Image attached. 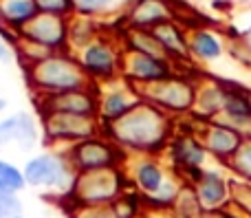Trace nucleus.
Listing matches in <instances>:
<instances>
[{"instance_id":"obj_1","label":"nucleus","mask_w":251,"mask_h":218,"mask_svg":"<svg viewBox=\"0 0 251 218\" xmlns=\"http://www.w3.org/2000/svg\"><path fill=\"white\" fill-rule=\"evenodd\" d=\"M104 135L124 150L154 157L174 139V121L168 113L141 101L126 117L104 126Z\"/></svg>"},{"instance_id":"obj_2","label":"nucleus","mask_w":251,"mask_h":218,"mask_svg":"<svg viewBox=\"0 0 251 218\" xmlns=\"http://www.w3.org/2000/svg\"><path fill=\"white\" fill-rule=\"evenodd\" d=\"M26 75H29V86L38 93V97L93 88L91 77L84 73L75 55L69 53H51L44 60L33 62L26 69Z\"/></svg>"},{"instance_id":"obj_3","label":"nucleus","mask_w":251,"mask_h":218,"mask_svg":"<svg viewBox=\"0 0 251 218\" xmlns=\"http://www.w3.org/2000/svg\"><path fill=\"white\" fill-rule=\"evenodd\" d=\"M26 188L47 190L53 194H71L77 181V170L66 154L60 152H40L25 163Z\"/></svg>"},{"instance_id":"obj_4","label":"nucleus","mask_w":251,"mask_h":218,"mask_svg":"<svg viewBox=\"0 0 251 218\" xmlns=\"http://www.w3.org/2000/svg\"><path fill=\"white\" fill-rule=\"evenodd\" d=\"M196 88L199 86L190 77H183V75L174 73L165 79H159V82L137 86V91L143 101L156 106L163 113L181 115V113H187V110H194Z\"/></svg>"},{"instance_id":"obj_5","label":"nucleus","mask_w":251,"mask_h":218,"mask_svg":"<svg viewBox=\"0 0 251 218\" xmlns=\"http://www.w3.org/2000/svg\"><path fill=\"white\" fill-rule=\"evenodd\" d=\"M126 176L119 168L113 170L82 172L73 185V198L79 205H115L124 196Z\"/></svg>"},{"instance_id":"obj_6","label":"nucleus","mask_w":251,"mask_h":218,"mask_svg":"<svg viewBox=\"0 0 251 218\" xmlns=\"http://www.w3.org/2000/svg\"><path fill=\"white\" fill-rule=\"evenodd\" d=\"M75 60L79 62V66L84 69V73L97 82H113V79L122 77V57L124 48L117 47V42H113L106 35H97L93 42H88L86 47L77 48L73 53Z\"/></svg>"},{"instance_id":"obj_7","label":"nucleus","mask_w":251,"mask_h":218,"mask_svg":"<svg viewBox=\"0 0 251 218\" xmlns=\"http://www.w3.org/2000/svg\"><path fill=\"white\" fill-rule=\"evenodd\" d=\"M42 128L49 141L69 144V148L79 141L95 139L104 132V126L97 117H82L69 113H42Z\"/></svg>"},{"instance_id":"obj_8","label":"nucleus","mask_w":251,"mask_h":218,"mask_svg":"<svg viewBox=\"0 0 251 218\" xmlns=\"http://www.w3.org/2000/svg\"><path fill=\"white\" fill-rule=\"evenodd\" d=\"M66 157L77 170V174H82V172L113 170L124 161L126 154L124 148H119L108 137H95V139H86L71 145L66 150Z\"/></svg>"},{"instance_id":"obj_9","label":"nucleus","mask_w":251,"mask_h":218,"mask_svg":"<svg viewBox=\"0 0 251 218\" xmlns=\"http://www.w3.org/2000/svg\"><path fill=\"white\" fill-rule=\"evenodd\" d=\"M97 97H100V113H97V119L101 121V126H108V123L126 117L130 110L137 108L143 101L137 86L130 84L128 79L106 82L101 88H97Z\"/></svg>"},{"instance_id":"obj_10","label":"nucleus","mask_w":251,"mask_h":218,"mask_svg":"<svg viewBox=\"0 0 251 218\" xmlns=\"http://www.w3.org/2000/svg\"><path fill=\"white\" fill-rule=\"evenodd\" d=\"M18 38L38 44L51 53H62V48L71 47V20L40 13L20 31Z\"/></svg>"},{"instance_id":"obj_11","label":"nucleus","mask_w":251,"mask_h":218,"mask_svg":"<svg viewBox=\"0 0 251 218\" xmlns=\"http://www.w3.org/2000/svg\"><path fill=\"white\" fill-rule=\"evenodd\" d=\"M174 75V62L168 57H152L143 55L137 51H128L124 48L122 57V77L128 79L134 86H143V84H152Z\"/></svg>"},{"instance_id":"obj_12","label":"nucleus","mask_w":251,"mask_h":218,"mask_svg":"<svg viewBox=\"0 0 251 218\" xmlns=\"http://www.w3.org/2000/svg\"><path fill=\"white\" fill-rule=\"evenodd\" d=\"M38 106L42 113H69L82 115V117H97L100 97H97V88H86V91L62 93V95H42L38 97Z\"/></svg>"},{"instance_id":"obj_13","label":"nucleus","mask_w":251,"mask_h":218,"mask_svg":"<svg viewBox=\"0 0 251 218\" xmlns=\"http://www.w3.org/2000/svg\"><path fill=\"white\" fill-rule=\"evenodd\" d=\"M40 139L35 119L29 113L20 110L0 121V145H18L22 152L35 148Z\"/></svg>"},{"instance_id":"obj_14","label":"nucleus","mask_w":251,"mask_h":218,"mask_svg":"<svg viewBox=\"0 0 251 218\" xmlns=\"http://www.w3.org/2000/svg\"><path fill=\"white\" fill-rule=\"evenodd\" d=\"M174 20L172 4L168 0H132L126 11L128 29H156L165 22Z\"/></svg>"},{"instance_id":"obj_15","label":"nucleus","mask_w":251,"mask_h":218,"mask_svg":"<svg viewBox=\"0 0 251 218\" xmlns=\"http://www.w3.org/2000/svg\"><path fill=\"white\" fill-rule=\"evenodd\" d=\"M128 179L134 185V190H139V194L146 198L159 192L165 181L170 179V174L156 157H139L134 161H130Z\"/></svg>"},{"instance_id":"obj_16","label":"nucleus","mask_w":251,"mask_h":218,"mask_svg":"<svg viewBox=\"0 0 251 218\" xmlns=\"http://www.w3.org/2000/svg\"><path fill=\"white\" fill-rule=\"evenodd\" d=\"M205 152H207L205 145L201 144L196 137H190V135L174 137L168 145V154H170V159H172V163L185 172L199 170L205 161Z\"/></svg>"},{"instance_id":"obj_17","label":"nucleus","mask_w":251,"mask_h":218,"mask_svg":"<svg viewBox=\"0 0 251 218\" xmlns=\"http://www.w3.org/2000/svg\"><path fill=\"white\" fill-rule=\"evenodd\" d=\"M203 145L205 150H209L216 157H236L240 148H243V139L234 128L225 126V123H212V126L205 128L203 135Z\"/></svg>"},{"instance_id":"obj_18","label":"nucleus","mask_w":251,"mask_h":218,"mask_svg":"<svg viewBox=\"0 0 251 218\" xmlns=\"http://www.w3.org/2000/svg\"><path fill=\"white\" fill-rule=\"evenodd\" d=\"M194 192L203 210H216L227 201V183L218 172H203L194 185Z\"/></svg>"},{"instance_id":"obj_19","label":"nucleus","mask_w":251,"mask_h":218,"mask_svg":"<svg viewBox=\"0 0 251 218\" xmlns=\"http://www.w3.org/2000/svg\"><path fill=\"white\" fill-rule=\"evenodd\" d=\"M35 16H40L35 0H0V22L20 33Z\"/></svg>"},{"instance_id":"obj_20","label":"nucleus","mask_w":251,"mask_h":218,"mask_svg":"<svg viewBox=\"0 0 251 218\" xmlns=\"http://www.w3.org/2000/svg\"><path fill=\"white\" fill-rule=\"evenodd\" d=\"M154 35L159 38V42L163 44L165 53H168L170 60H185L190 57V47H187V31L181 24H176L174 20L165 22V24L156 26Z\"/></svg>"},{"instance_id":"obj_21","label":"nucleus","mask_w":251,"mask_h":218,"mask_svg":"<svg viewBox=\"0 0 251 218\" xmlns=\"http://www.w3.org/2000/svg\"><path fill=\"white\" fill-rule=\"evenodd\" d=\"M187 47H190L192 55H196L203 62L218 60V57L223 55L221 40H218L209 29H203V26L187 31Z\"/></svg>"},{"instance_id":"obj_22","label":"nucleus","mask_w":251,"mask_h":218,"mask_svg":"<svg viewBox=\"0 0 251 218\" xmlns=\"http://www.w3.org/2000/svg\"><path fill=\"white\" fill-rule=\"evenodd\" d=\"M124 48L143 53V55H152V57H168L163 44L159 42V38L154 35V31H150V29H126Z\"/></svg>"},{"instance_id":"obj_23","label":"nucleus","mask_w":251,"mask_h":218,"mask_svg":"<svg viewBox=\"0 0 251 218\" xmlns=\"http://www.w3.org/2000/svg\"><path fill=\"white\" fill-rule=\"evenodd\" d=\"M225 99H227V93L223 91V88L214 86V84L201 86V88H196L194 110L199 115H205V117H207V115H214V113L225 108Z\"/></svg>"},{"instance_id":"obj_24","label":"nucleus","mask_w":251,"mask_h":218,"mask_svg":"<svg viewBox=\"0 0 251 218\" xmlns=\"http://www.w3.org/2000/svg\"><path fill=\"white\" fill-rule=\"evenodd\" d=\"M181 183H178L174 176H170L168 181L163 183V188L159 190V192H154L152 196H146L143 198V203H146L148 207H154V210H165V207H174L178 201V196H181Z\"/></svg>"},{"instance_id":"obj_25","label":"nucleus","mask_w":251,"mask_h":218,"mask_svg":"<svg viewBox=\"0 0 251 218\" xmlns=\"http://www.w3.org/2000/svg\"><path fill=\"white\" fill-rule=\"evenodd\" d=\"M26 188V179H25V170L18 166H13L11 161L0 159V192H9V194H18Z\"/></svg>"},{"instance_id":"obj_26","label":"nucleus","mask_w":251,"mask_h":218,"mask_svg":"<svg viewBox=\"0 0 251 218\" xmlns=\"http://www.w3.org/2000/svg\"><path fill=\"white\" fill-rule=\"evenodd\" d=\"M97 29L95 24L91 22V18H75V20H71V48H82L86 47L88 42H93V40L97 38Z\"/></svg>"},{"instance_id":"obj_27","label":"nucleus","mask_w":251,"mask_h":218,"mask_svg":"<svg viewBox=\"0 0 251 218\" xmlns=\"http://www.w3.org/2000/svg\"><path fill=\"white\" fill-rule=\"evenodd\" d=\"M223 110L234 123H245L251 119V101L240 93H227L225 108Z\"/></svg>"},{"instance_id":"obj_28","label":"nucleus","mask_w":251,"mask_h":218,"mask_svg":"<svg viewBox=\"0 0 251 218\" xmlns=\"http://www.w3.org/2000/svg\"><path fill=\"white\" fill-rule=\"evenodd\" d=\"M122 0H73L75 7V16L79 18H95V16H104L110 13L119 7Z\"/></svg>"},{"instance_id":"obj_29","label":"nucleus","mask_w":251,"mask_h":218,"mask_svg":"<svg viewBox=\"0 0 251 218\" xmlns=\"http://www.w3.org/2000/svg\"><path fill=\"white\" fill-rule=\"evenodd\" d=\"M201 203L196 198V192L194 190H181V196H178L176 205H174V212L178 214V218H201Z\"/></svg>"},{"instance_id":"obj_30","label":"nucleus","mask_w":251,"mask_h":218,"mask_svg":"<svg viewBox=\"0 0 251 218\" xmlns=\"http://www.w3.org/2000/svg\"><path fill=\"white\" fill-rule=\"evenodd\" d=\"M35 4H38V11L44 16H57L71 20L75 13L73 0H35Z\"/></svg>"},{"instance_id":"obj_31","label":"nucleus","mask_w":251,"mask_h":218,"mask_svg":"<svg viewBox=\"0 0 251 218\" xmlns=\"http://www.w3.org/2000/svg\"><path fill=\"white\" fill-rule=\"evenodd\" d=\"M73 218H119L113 205H79L75 207Z\"/></svg>"},{"instance_id":"obj_32","label":"nucleus","mask_w":251,"mask_h":218,"mask_svg":"<svg viewBox=\"0 0 251 218\" xmlns=\"http://www.w3.org/2000/svg\"><path fill=\"white\" fill-rule=\"evenodd\" d=\"M22 216V201L18 194L0 192V218H16Z\"/></svg>"},{"instance_id":"obj_33","label":"nucleus","mask_w":251,"mask_h":218,"mask_svg":"<svg viewBox=\"0 0 251 218\" xmlns=\"http://www.w3.org/2000/svg\"><path fill=\"white\" fill-rule=\"evenodd\" d=\"M234 168L240 172L243 176L251 179V145H243L234 157Z\"/></svg>"},{"instance_id":"obj_34","label":"nucleus","mask_w":251,"mask_h":218,"mask_svg":"<svg viewBox=\"0 0 251 218\" xmlns=\"http://www.w3.org/2000/svg\"><path fill=\"white\" fill-rule=\"evenodd\" d=\"M13 57V51L9 47V42L4 38H0V62H11Z\"/></svg>"},{"instance_id":"obj_35","label":"nucleus","mask_w":251,"mask_h":218,"mask_svg":"<svg viewBox=\"0 0 251 218\" xmlns=\"http://www.w3.org/2000/svg\"><path fill=\"white\" fill-rule=\"evenodd\" d=\"M4 108H7V99H4V97H0V113H2Z\"/></svg>"},{"instance_id":"obj_36","label":"nucleus","mask_w":251,"mask_h":218,"mask_svg":"<svg viewBox=\"0 0 251 218\" xmlns=\"http://www.w3.org/2000/svg\"><path fill=\"white\" fill-rule=\"evenodd\" d=\"M201 218H227V216H214L212 214V216H201Z\"/></svg>"},{"instance_id":"obj_37","label":"nucleus","mask_w":251,"mask_h":218,"mask_svg":"<svg viewBox=\"0 0 251 218\" xmlns=\"http://www.w3.org/2000/svg\"><path fill=\"white\" fill-rule=\"evenodd\" d=\"M16 218H25V216H16Z\"/></svg>"}]
</instances>
